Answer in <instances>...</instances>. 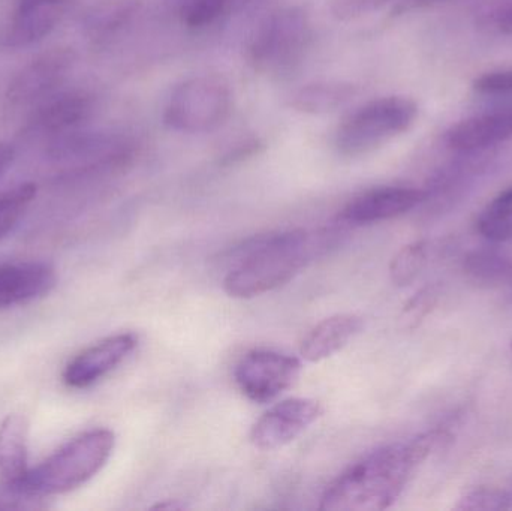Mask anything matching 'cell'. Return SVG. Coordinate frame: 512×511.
<instances>
[{"mask_svg":"<svg viewBox=\"0 0 512 511\" xmlns=\"http://www.w3.org/2000/svg\"><path fill=\"white\" fill-rule=\"evenodd\" d=\"M453 443V435L435 429L409 443L391 444L367 455L343 471L325 489L319 509L379 511L399 500L412 474L436 450Z\"/></svg>","mask_w":512,"mask_h":511,"instance_id":"obj_1","label":"cell"},{"mask_svg":"<svg viewBox=\"0 0 512 511\" xmlns=\"http://www.w3.org/2000/svg\"><path fill=\"white\" fill-rule=\"evenodd\" d=\"M324 248L304 230L268 234L237 248L224 288L234 299H254L288 284Z\"/></svg>","mask_w":512,"mask_h":511,"instance_id":"obj_2","label":"cell"},{"mask_svg":"<svg viewBox=\"0 0 512 511\" xmlns=\"http://www.w3.org/2000/svg\"><path fill=\"white\" fill-rule=\"evenodd\" d=\"M114 447L116 435L110 429H93L69 441L8 486L15 494L26 497L68 494L86 485L107 465Z\"/></svg>","mask_w":512,"mask_h":511,"instance_id":"obj_3","label":"cell"},{"mask_svg":"<svg viewBox=\"0 0 512 511\" xmlns=\"http://www.w3.org/2000/svg\"><path fill=\"white\" fill-rule=\"evenodd\" d=\"M417 117V102L406 96H385L367 102L337 129V149L351 158L367 155L409 131Z\"/></svg>","mask_w":512,"mask_h":511,"instance_id":"obj_4","label":"cell"},{"mask_svg":"<svg viewBox=\"0 0 512 511\" xmlns=\"http://www.w3.org/2000/svg\"><path fill=\"white\" fill-rule=\"evenodd\" d=\"M233 110V92L222 78H188L171 92L165 105L168 128L185 134H203L227 122Z\"/></svg>","mask_w":512,"mask_h":511,"instance_id":"obj_5","label":"cell"},{"mask_svg":"<svg viewBox=\"0 0 512 511\" xmlns=\"http://www.w3.org/2000/svg\"><path fill=\"white\" fill-rule=\"evenodd\" d=\"M310 36L312 29L306 12L300 8L280 9L256 33L251 47L252 63L264 74H285L300 62Z\"/></svg>","mask_w":512,"mask_h":511,"instance_id":"obj_6","label":"cell"},{"mask_svg":"<svg viewBox=\"0 0 512 511\" xmlns=\"http://www.w3.org/2000/svg\"><path fill=\"white\" fill-rule=\"evenodd\" d=\"M301 362L297 357L271 350H255L237 363L234 377L246 398L256 404H267L291 389L300 377Z\"/></svg>","mask_w":512,"mask_h":511,"instance_id":"obj_7","label":"cell"},{"mask_svg":"<svg viewBox=\"0 0 512 511\" xmlns=\"http://www.w3.org/2000/svg\"><path fill=\"white\" fill-rule=\"evenodd\" d=\"M322 405L315 399L292 398L271 407L255 423L251 441L256 449L271 452L297 440L319 417Z\"/></svg>","mask_w":512,"mask_h":511,"instance_id":"obj_8","label":"cell"},{"mask_svg":"<svg viewBox=\"0 0 512 511\" xmlns=\"http://www.w3.org/2000/svg\"><path fill=\"white\" fill-rule=\"evenodd\" d=\"M137 345L134 333H120L86 348L66 365L63 383L71 389H89L119 368Z\"/></svg>","mask_w":512,"mask_h":511,"instance_id":"obj_9","label":"cell"},{"mask_svg":"<svg viewBox=\"0 0 512 511\" xmlns=\"http://www.w3.org/2000/svg\"><path fill=\"white\" fill-rule=\"evenodd\" d=\"M75 62L71 48H53L33 59L9 84L6 98L11 104H29L47 98L65 81Z\"/></svg>","mask_w":512,"mask_h":511,"instance_id":"obj_10","label":"cell"},{"mask_svg":"<svg viewBox=\"0 0 512 511\" xmlns=\"http://www.w3.org/2000/svg\"><path fill=\"white\" fill-rule=\"evenodd\" d=\"M429 198L424 189L384 186L358 195L346 204L340 219L346 224L369 225L405 215Z\"/></svg>","mask_w":512,"mask_h":511,"instance_id":"obj_11","label":"cell"},{"mask_svg":"<svg viewBox=\"0 0 512 511\" xmlns=\"http://www.w3.org/2000/svg\"><path fill=\"white\" fill-rule=\"evenodd\" d=\"M56 270L41 261L0 266V311L27 305L56 287Z\"/></svg>","mask_w":512,"mask_h":511,"instance_id":"obj_12","label":"cell"},{"mask_svg":"<svg viewBox=\"0 0 512 511\" xmlns=\"http://www.w3.org/2000/svg\"><path fill=\"white\" fill-rule=\"evenodd\" d=\"M65 15V0H20L6 30L8 47H27L47 38Z\"/></svg>","mask_w":512,"mask_h":511,"instance_id":"obj_13","label":"cell"},{"mask_svg":"<svg viewBox=\"0 0 512 511\" xmlns=\"http://www.w3.org/2000/svg\"><path fill=\"white\" fill-rule=\"evenodd\" d=\"M512 138L511 110L492 111L469 117L447 132V143L459 152H478Z\"/></svg>","mask_w":512,"mask_h":511,"instance_id":"obj_14","label":"cell"},{"mask_svg":"<svg viewBox=\"0 0 512 511\" xmlns=\"http://www.w3.org/2000/svg\"><path fill=\"white\" fill-rule=\"evenodd\" d=\"M363 329V320L354 314H339L316 324L300 345L306 362L318 363L346 347Z\"/></svg>","mask_w":512,"mask_h":511,"instance_id":"obj_15","label":"cell"},{"mask_svg":"<svg viewBox=\"0 0 512 511\" xmlns=\"http://www.w3.org/2000/svg\"><path fill=\"white\" fill-rule=\"evenodd\" d=\"M92 111L93 101L87 93L65 92L47 96L44 104L33 114L30 128L50 134H62L84 122Z\"/></svg>","mask_w":512,"mask_h":511,"instance_id":"obj_16","label":"cell"},{"mask_svg":"<svg viewBox=\"0 0 512 511\" xmlns=\"http://www.w3.org/2000/svg\"><path fill=\"white\" fill-rule=\"evenodd\" d=\"M29 423L21 414H9L0 425V473L8 483L29 470Z\"/></svg>","mask_w":512,"mask_h":511,"instance_id":"obj_17","label":"cell"},{"mask_svg":"<svg viewBox=\"0 0 512 511\" xmlns=\"http://www.w3.org/2000/svg\"><path fill=\"white\" fill-rule=\"evenodd\" d=\"M352 84L339 81L307 84L292 93L289 107L300 113L327 114L345 105L354 96Z\"/></svg>","mask_w":512,"mask_h":511,"instance_id":"obj_18","label":"cell"},{"mask_svg":"<svg viewBox=\"0 0 512 511\" xmlns=\"http://www.w3.org/2000/svg\"><path fill=\"white\" fill-rule=\"evenodd\" d=\"M463 270L478 284L489 287L512 282L511 258L493 249H475L468 252L463 258Z\"/></svg>","mask_w":512,"mask_h":511,"instance_id":"obj_19","label":"cell"},{"mask_svg":"<svg viewBox=\"0 0 512 511\" xmlns=\"http://www.w3.org/2000/svg\"><path fill=\"white\" fill-rule=\"evenodd\" d=\"M477 230L490 242L512 240V186L493 198L477 221Z\"/></svg>","mask_w":512,"mask_h":511,"instance_id":"obj_20","label":"cell"},{"mask_svg":"<svg viewBox=\"0 0 512 511\" xmlns=\"http://www.w3.org/2000/svg\"><path fill=\"white\" fill-rule=\"evenodd\" d=\"M427 261L426 242L403 246L390 264L391 281L397 287H408L423 272Z\"/></svg>","mask_w":512,"mask_h":511,"instance_id":"obj_21","label":"cell"},{"mask_svg":"<svg viewBox=\"0 0 512 511\" xmlns=\"http://www.w3.org/2000/svg\"><path fill=\"white\" fill-rule=\"evenodd\" d=\"M36 185L24 183L6 194L0 195V240L5 239L23 218L36 197Z\"/></svg>","mask_w":512,"mask_h":511,"instance_id":"obj_22","label":"cell"},{"mask_svg":"<svg viewBox=\"0 0 512 511\" xmlns=\"http://www.w3.org/2000/svg\"><path fill=\"white\" fill-rule=\"evenodd\" d=\"M456 509L463 511L510 510L512 509V497L499 489H474L460 500Z\"/></svg>","mask_w":512,"mask_h":511,"instance_id":"obj_23","label":"cell"},{"mask_svg":"<svg viewBox=\"0 0 512 511\" xmlns=\"http://www.w3.org/2000/svg\"><path fill=\"white\" fill-rule=\"evenodd\" d=\"M439 288L436 285L423 288L420 293L415 294L402 312L403 326L408 329H415L420 326L421 321L435 309L439 302Z\"/></svg>","mask_w":512,"mask_h":511,"instance_id":"obj_24","label":"cell"},{"mask_svg":"<svg viewBox=\"0 0 512 511\" xmlns=\"http://www.w3.org/2000/svg\"><path fill=\"white\" fill-rule=\"evenodd\" d=\"M228 3L230 0H191L183 12V21L192 29L209 26L224 14Z\"/></svg>","mask_w":512,"mask_h":511,"instance_id":"obj_25","label":"cell"},{"mask_svg":"<svg viewBox=\"0 0 512 511\" xmlns=\"http://www.w3.org/2000/svg\"><path fill=\"white\" fill-rule=\"evenodd\" d=\"M393 2L396 0H330V11L336 20L354 21L373 14Z\"/></svg>","mask_w":512,"mask_h":511,"instance_id":"obj_26","label":"cell"},{"mask_svg":"<svg viewBox=\"0 0 512 511\" xmlns=\"http://www.w3.org/2000/svg\"><path fill=\"white\" fill-rule=\"evenodd\" d=\"M475 92L481 95H507L512 93V69L486 72L474 81Z\"/></svg>","mask_w":512,"mask_h":511,"instance_id":"obj_27","label":"cell"},{"mask_svg":"<svg viewBox=\"0 0 512 511\" xmlns=\"http://www.w3.org/2000/svg\"><path fill=\"white\" fill-rule=\"evenodd\" d=\"M487 24L498 32L512 35V0L490 12V15H487Z\"/></svg>","mask_w":512,"mask_h":511,"instance_id":"obj_28","label":"cell"},{"mask_svg":"<svg viewBox=\"0 0 512 511\" xmlns=\"http://www.w3.org/2000/svg\"><path fill=\"white\" fill-rule=\"evenodd\" d=\"M448 2H453V0H399L396 8L393 9V14H405L414 9L430 8V6L444 5Z\"/></svg>","mask_w":512,"mask_h":511,"instance_id":"obj_29","label":"cell"},{"mask_svg":"<svg viewBox=\"0 0 512 511\" xmlns=\"http://www.w3.org/2000/svg\"><path fill=\"white\" fill-rule=\"evenodd\" d=\"M15 156H17L15 147L12 144L0 141V179L11 168V165L14 164Z\"/></svg>","mask_w":512,"mask_h":511,"instance_id":"obj_30","label":"cell"},{"mask_svg":"<svg viewBox=\"0 0 512 511\" xmlns=\"http://www.w3.org/2000/svg\"><path fill=\"white\" fill-rule=\"evenodd\" d=\"M510 299H511V302H512V290H511V294H510Z\"/></svg>","mask_w":512,"mask_h":511,"instance_id":"obj_31","label":"cell"},{"mask_svg":"<svg viewBox=\"0 0 512 511\" xmlns=\"http://www.w3.org/2000/svg\"><path fill=\"white\" fill-rule=\"evenodd\" d=\"M511 353H512V341H511Z\"/></svg>","mask_w":512,"mask_h":511,"instance_id":"obj_32","label":"cell"}]
</instances>
